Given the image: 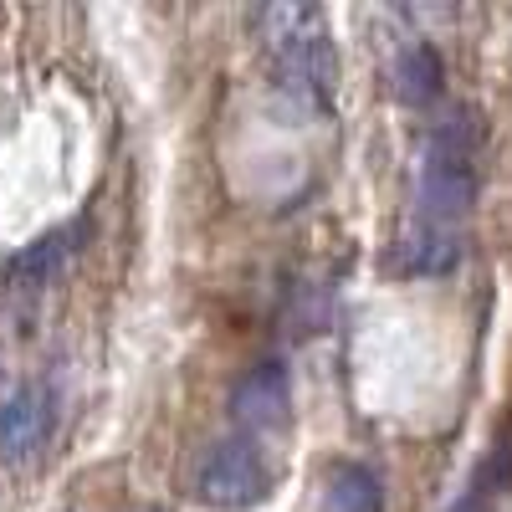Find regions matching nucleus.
<instances>
[{
	"label": "nucleus",
	"mask_w": 512,
	"mask_h": 512,
	"mask_svg": "<svg viewBox=\"0 0 512 512\" xmlns=\"http://www.w3.org/2000/svg\"><path fill=\"white\" fill-rule=\"evenodd\" d=\"M251 21L282 72V88L292 98H303L308 108H323L333 93V47L323 31V11L318 6H256Z\"/></svg>",
	"instance_id": "nucleus-1"
},
{
	"label": "nucleus",
	"mask_w": 512,
	"mask_h": 512,
	"mask_svg": "<svg viewBox=\"0 0 512 512\" xmlns=\"http://www.w3.org/2000/svg\"><path fill=\"white\" fill-rule=\"evenodd\" d=\"M472 200H477V123L472 113H451L420 154L415 205L425 226L451 231V221H461Z\"/></svg>",
	"instance_id": "nucleus-2"
},
{
	"label": "nucleus",
	"mask_w": 512,
	"mask_h": 512,
	"mask_svg": "<svg viewBox=\"0 0 512 512\" xmlns=\"http://www.w3.org/2000/svg\"><path fill=\"white\" fill-rule=\"evenodd\" d=\"M195 492L210 507H251L267 492V461L251 441H216L195 466Z\"/></svg>",
	"instance_id": "nucleus-3"
},
{
	"label": "nucleus",
	"mask_w": 512,
	"mask_h": 512,
	"mask_svg": "<svg viewBox=\"0 0 512 512\" xmlns=\"http://www.w3.org/2000/svg\"><path fill=\"white\" fill-rule=\"evenodd\" d=\"M292 415V379L277 359L251 364L236 384H231V420L241 431H282Z\"/></svg>",
	"instance_id": "nucleus-4"
},
{
	"label": "nucleus",
	"mask_w": 512,
	"mask_h": 512,
	"mask_svg": "<svg viewBox=\"0 0 512 512\" xmlns=\"http://www.w3.org/2000/svg\"><path fill=\"white\" fill-rule=\"evenodd\" d=\"M57 425V400L47 384H21V390L0 405V466H21L47 446Z\"/></svg>",
	"instance_id": "nucleus-5"
},
{
	"label": "nucleus",
	"mask_w": 512,
	"mask_h": 512,
	"mask_svg": "<svg viewBox=\"0 0 512 512\" xmlns=\"http://www.w3.org/2000/svg\"><path fill=\"white\" fill-rule=\"evenodd\" d=\"M395 262H400L410 277H441V272H451V267L461 262V241H456L446 226L415 221V226L405 231V241L395 246Z\"/></svg>",
	"instance_id": "nucleus-6"
},
{
	"label": "nucleus",
	"mask_w": 512,
	"mask_h": 512,
	"mask_svg": "<svg viewBox=\"0 0 512 512\" xmlns=\"http://www.w3.org/2000/svg\"><path fill=\"white\" fill-rule=\"evenodd\" d=\"M384 487L369 466H338L323 487V512H379Z\"/></svg>",
	"instance_id": "nucleus-7"
},
{
	"label": "nucleus",
	"mask_w": 512,
	"mask_h": 512,
	"mask_svg": "<svg viewBox=\"0 0 512 512\" xmlns=\"http://www.w3.org/2000/svg\"><path fill=\"white\" fill-rule=\"evenodd\" d=\"M436 93H441V57H436V47L420 41V47H410L395 62V98L420 108V103H436Z\"/></svg>",
	"instance_id": "nucleus-8"
},
{
	"label": "nucleus",
	"mask_w": 512,
	"mask_h": 512,
	"mask_svg": "<svg viewBox=\"0 0 512 512\" xmlns=\"http://www.w3.org/2000/svg\"><path fill=\"white\" fill-rule=\"evenodd\" d=\"M62 256H67V236H62V231H57V236H41L31 251L16 256V277H21V282H47V277L62 267Z\"/></svg>",
	"instance_id": "nucleus-9"
}]
</instances>
